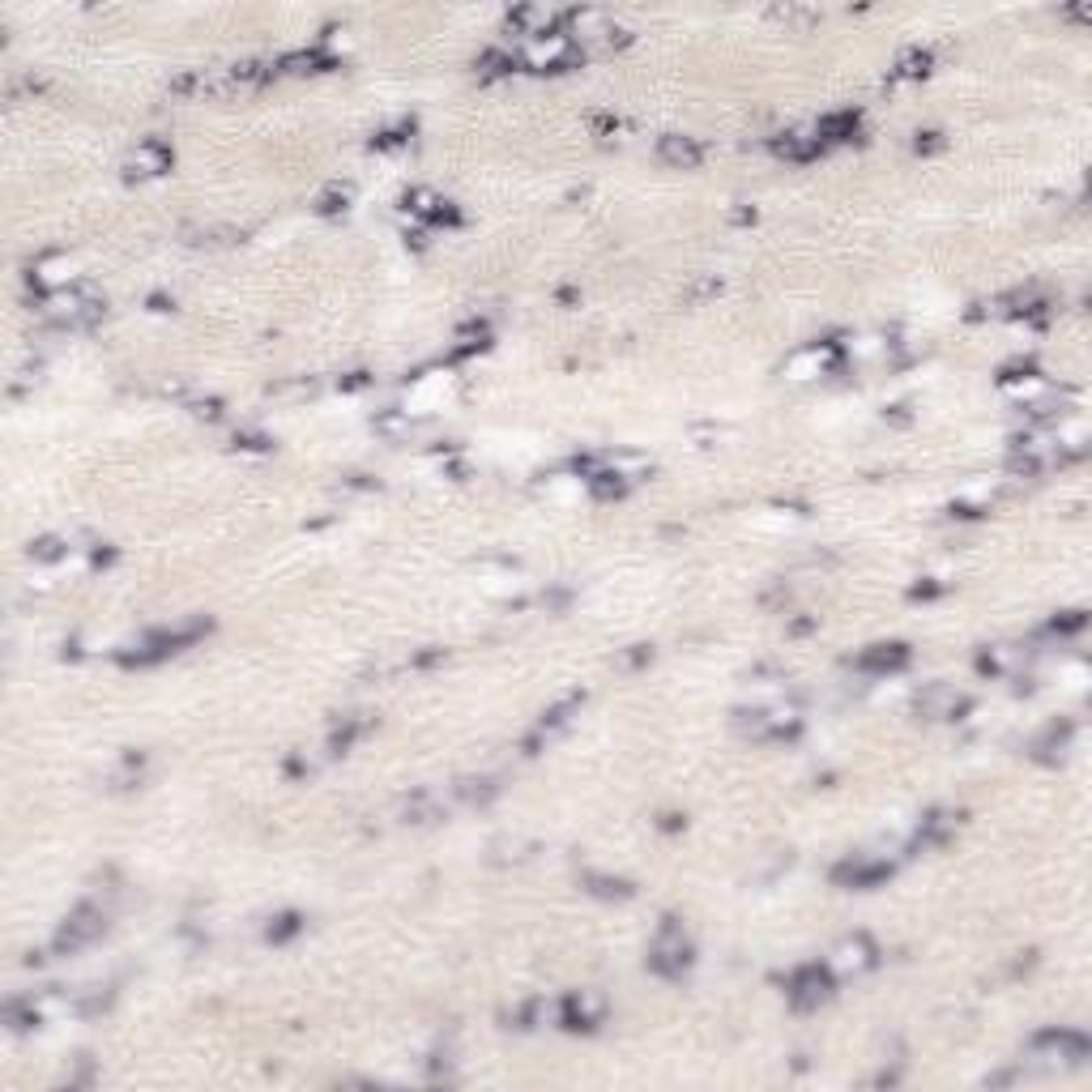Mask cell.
<instances>
[{"mask_svg":"<svg viewBox=\"0 0 1092 1092\" xmlns=\"http://www.w3.org/2000/svg\"><path fill=\"white\" fill-rule=\"evenodd\" d=\"M295 931H299V918L286 913V918H277V926H270V939H291Z\"/></svg>","mask_w":1092,"mask_h":1092,"instance_id":"2e32d148","label":"cell"},{"mask_svg":"<svg viewBox=\"0 0 1092 1092\" xmlns=\"http://www.w3.org/2000/svg\"><path fill=\"white\" fill-rule=\"evenodd\" d=\"M772 150H777L781 158H816V154L823 150V141L807 137V132H786L781 141H772Z\"/></svg>","mask_w":1092,"mask_h":1092,"instance_id":"7c38bea8","label":"cell"},{"mask_svg":"<svg viewBox=\"0 0 1092 1092\" xmlns=\"http://www.w3.org/2000/svg\"><path fill=\"white\" fill-rule=\"evenodd\" d=\"M30 555H35V560H60V555H65V542H60V538H39L35 546H30Z\"/></svg>","mask_w":1092,"mask_h":1092,"instance_id":"5bb4252c","label":"cell"},{"mask_svg":"<svg viewBox=\"0 0 1092 1092\" xmlns=\"http://www.w3.org/2000/svg\"><path fill=\"white\" fill-rule=\"evenodd\" d=\"M926 65H931L926 51H909V56L901 60V77H918V73H926Z\"/></svg>","mask_w":1092,"mask_h":1092,"instance_id":"9a60e30c","label":"cell"},{"mask_svg":"<svg viewBox=\"0 0 1092 1092\" xmlns=\"http://www.w3.org/2000/svg\"><path fill=\"white\" fill-rule=\"evenodd\" d=\"M888 875H892V862H879V858H853V862H845V867L837 871V879H841V883H853V888H871V883L888 879Z\"/></svg>","mask_w":1092,"mask_h":1092,"instance_id":"ba28073f","label":"cell"},{"mask_svg":"<svg viewBox=\"0 0 1092 1092\" xmlns=\"http://www.w3.org/2000/svg\"><path fill=\"white\" fill-rule=\"evenodd\" d=\"M1033 1054L1058 1058V1063H1079V1058H1088V1042L1079 1033H1042L1033 1037Z\"/></svg>","mask_w":1092,"mask_h":1092,"instance_id":"5b68a950","label":"cell"},{"mask_svg":"<svg viewBox=\"0 0 1092 1092\" xmlns=\"http://www.w3.org/2000/svg\"><path fill=\"white\" fill-rule=\"evenodd\" d=\"M167 167H171V150L162 146V141H141V146L129 154V162H125V171L137 175V180H146V175H162Z\"/></svg>","mask_w":1092,"mask_h":1092,"instance_id":"52a82bcc","label":"cell"},{"mask_svg":"<svg viewBox=\"0 0 1092 1092\" xmlns=\"http://www.w3.org/2000/svg\"><path fill=\"white\" fill-rule=\"evenodd\" d=\"M828 994H832V977L823 973V968H802L794 982H790V998H794V1007H819Z\"/></svg>","mask_w":1092,"mask_h":1092,"instance_id":"8992f818","label":"cell"},{"mask_svg":"<svg viewBox=\"0 0 1092 1092\" xmlns=\"http://www.w3.org/2000/svg\"><path fill=\"white\" fill-rule=\"evenodd\" d=\"M832 346H807V350H798L794 359H790V376H798V380H807V376H819V372H828L832 367Z\"/></svg>","mask_w":1092,"mask_h":1092,"instance_id":"9c48e42d","label":"cell"},{"mask_svg":"<svg viewBox=\"0 0 1092 1092\" xmlns=\"http://www.w3.org/2000/svg\"><path fill=\"white\" fill-rule=\"evenodd\" d=\"M871 961H875V947L867 939H845L837 947V968H845V973H849V968H867Z\"/></svg>","mask_w":1092,"mask_h":1092,"instance_id":"4fadbf2b","label":"cell"},{"mask_svg":"<svg viewBox=\"0 0 1092 1092\" xmlns=\"http://www.w3.org/2000/svg\"><path fill=\"white\" fill-rule=\"evenodd\" d=\"M648 964H653V973H662V977H678L687 964H692V947H687V939L678 934V926H671V922L662 926L653 952H648Z\"/></svg>","mask_w":1092,"mask_h":1092,"instance_id":"6da1fadb","label":"cell"},{"mask_svg":"<svg viewBox=\"0 0 1092 1092\" xmlns=\"http://www.w3.org/2000/svg\"><path fill=\"white\" fill-rule=\"evenodd\" d=\"M606 1016V998L593 994V991H576L560 1003V1020L563 1028H597Z\"/></svg>","mask_w":1092,"mask_h":1092,"instance_id":"3957f363","label":"cell"},{"mask_svg":"<svg viewBox=\"0 0 1092 1092\" xmlns=\"http://www.w3.org/2000/svg\"><path fill=\"white\" fill-rule=\"evenodd\" d=\"M521 60H525L530 69H568L572 60H576V47H572V39H568V35L551 30V35L533 39V43L521 51Z\"/></svg>","mask_w":1092,"mask_h":1092,"instance_id":"7a4b0ae2","label":"cell"},{"mask_svg":"<svg viewBox=\"0 0 1092 1092\" xmlns=\"http://www.w3.org/2000/svg\"><path fill=\"white\" fill-rule=\"evenodd\" d=\"M95 934H102V913L95 909V905H81L73 918L65 922V931L56 934V952H77V947H86Z\"/></svg>","mask_w":1092,"mask_h":1092,"instance_id":"277c9868","label":"cell"},{"mask_svg":"<svg viewBox=\"0 0 1092 1092\" xmlns=\"http://www.w3.org/2000/svg\"><path fill=\"white\" fill-rule=\"evenodd\" d=\"M905 662H909V648L905 645H875L871 653L858 657V671H896Z\"/></svg>","mask_w":1092,"mask_h":1092,"instance_id":"30bf717a","label":"cell"},{"mask_svg":"<svg viewBox=\"0 0 1092 1092\" xmlns=\"http://www.w3.org/2000/svg\"><path fill=\"white\" fill-rule=\"evenodd\" d=\"M657 154H662V162H675V167H696L700 162V146L692 137H662Z\"/></svg>","mask_w":1092,"mask_h":1092,"instance_id":"8fae6325","label":"cell"}]
</instances>
